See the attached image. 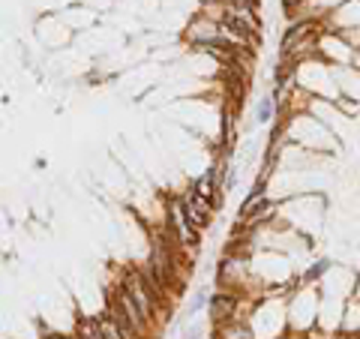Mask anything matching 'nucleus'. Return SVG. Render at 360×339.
Instances as JSON below:
<instances>
[{
  "instance_id": "f257e3e1",
  "label": "nucleus",
  "mask_w": 360,
  "mask_h": 339,
  "mask_svg": "<svg viewBox=\"0 0 360 339\" xmlns=\"http://www.w3.org/2000/svg\"><path fill=\"white\" fill-rule=\"evenodd\" d=\"M168 219H172L174 231L180 234V243H186V246H195V243H198V229H195V225L189 222V217H186L184 198H177V196L168 198Z\"/></svg>"
},
{
  "instance_id": "f03ea898",
  "label": "nucleus",
  "mask_w": 360,
  "mask_h": 339,
  "mask_svg": "<svg viewBox=\"0 0 360 339\" xmlns=\"http://www.w3.org/2000/svg\"><path fill=\"white\" fill-rule=\"evenodd\" d=\"M123 286L129 288V295L135 298V303H139V309H141V315H144V321H153V303H156V298H153V291L148 288V282L141 279V274H127V279H123Z\"/></svg>"
},
{
  "instance_id": "7ed1b4c3",
  "label": "nucleus",
  "mask_w": 360,
  "mask_h": 339,
  "mask_svg": "<svg viewBox=\"0 0 360 339\" xmlns=\"http://www.w3.org/2000/svg\"><path fill=\"white\" fill-rule=\"evenodd\" d=\"M184 207H186V217H189V222L195 225V229H205V225L210 222V213H213V201L210 198H201L195 189H189L186 196H184Z\"/></svg>"
},
{
  "instance_id": "20e7f679",
  "label": "nucleus",
  "mask_w": 360,
  "mask_h": 339,
  "mask_svg": "<svg viewBox=\"0 0 360 339\" xmlns=\"http://www.w3.org/2000/svg\"><path fill=\"white\" fill-rule=\"evenodd\" d=\"M234 309H238V298H234L231 291H217V295L210 298V315H213L217 321L231 319Z\"/></svg>"
},
{
  "instance_id": "39448f33",
  "label": "nucleus",
  "mask_w": 360,
  "mask_h": 339,
  "mask_svg": "<svg viewBox=\"0 0 360 339\" xmlns=\"http://www.w3.org/2000/svg\"><path fill=\"white\" fill-rule=\"evenodd\" d=\"M309 30H312V25L309 21H295L288 30H285V37H283V54L288 58V54H295V49L309 37Z\"/></svg>"
},
{
  "instance_id": "423d86ee",
  "label": "nucleus",
  "mask_w": 360,
  "mask_h": 339,
  "mask_svg": "<svg viewBox=\"0 0 360 339\" xmlns=\"http://www.w3.org/2000/svg\"><path fill=\"white\" fill-rule=\"evenodd\" d=\"M96 321H99V331H103V339H127V333L120 331V324L111 319V312L96 315Z\"/></svg>"
},
{
  "instance_id": "0eeeda50",
  "label": "nucleus",
  "mask_w": 360,
  "mask_h": 339,
  "mask_svg": "<svg viewBox=\"0 0 360 339\" xmlns=\"http://www.w3.org/2000/svg\"><path fill=\"white\" fill-rule=\"evenodd\" d=\"M255 115H258V120H262V123H267L270 117H274V99H270V96H264L262 103H258Z\"/></svg>"
},
{
  "instance_id": "6e6552de",
  "label": "nucleus",
  "mask_w": 360,
  "mask_h": 339,
  "mask_svg": "<svg viewBox=\"0 0 360 339\" xmlns=\"http://www.w3.org/2000/svg\"><path fill=\"white\" fill-rule=\"evenodd\" d=\"M324 270H328V264H324V262H319V264H315V267L309 270V274H307V279H315V276H321Z\"/></svg>"
},
{
  "instance_id": "1a4fd4ad",
  "label": "nucleus",
  "mask_w": 360,
  "mask_h": 339,
  "mask_svg": "<svg viewBox=\"0 0 360 339\" xmlns=\"http://www.w3.org/2000/svg\"><path fill=\"white\" fill-rule=\"evenodd\" d=\"M300 4H303V0H283V6L288 9V13H295V9H297Z\"/></svg>"
},
{
  "instance_id": "9d476101",
  "label": "nucleus",
  "mask_w": 360,
  "mask_h": 339,
  "mask_svg": "<svg viewBox=\"0 0 360 339\" xmlns=\"http://www.w3.org/2000/svg\"><path fill=\"white\" fill-rule=\"evenodd\" d=\"M49 339H63V336H49Z\"/></svg>"
}]
</instances>
